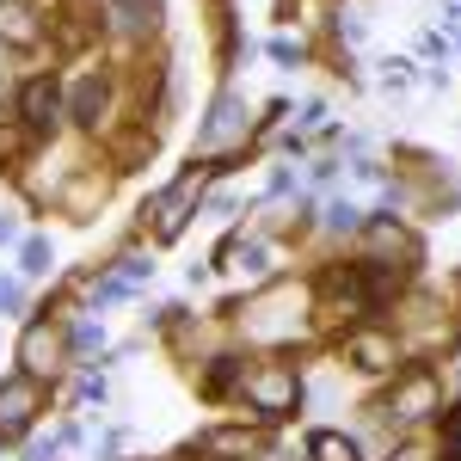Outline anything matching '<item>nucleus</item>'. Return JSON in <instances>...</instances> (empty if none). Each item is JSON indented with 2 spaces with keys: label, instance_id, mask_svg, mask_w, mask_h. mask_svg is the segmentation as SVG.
<instances>
[{
  "label": "nucleus",
  "instance_id": "obj_7",
  "mask_svg": "<svg viewBox=\"0 0 461 461\" xmlns=\"http://www.w3.org/2000/svg\"><path fill=\"white\" fill-rule=\"evenodd\" d=\"M351 363L369 369V375H388L393 363H400V351H393L388 332H351Z\"/></svg>",
  "mask_w": 461,
  "mask_h": 461
},
{
  "label": "nucleus",
  "instance_id": "obj_12",
  "mask_svg": "<svg viewBox=\"0 0 461 461\" xmlns=\"http://www.w3.org/2000/svg\"><path fill=\"white\" fill-rule=\"evenodd\" d=\"M50 265H56V252H50V240H43V234L19 240V271H25V277H50Z\"/></svg>",
  "mask_w": 461,
  "mask_h": 461
},
{
  "label": "nucleus",
  "instance_id": "obj_17",
  "mask_svg": "<svg viewBox=\"0 0 461 461\" xmlns=\"http://www.w3.org/2000/svg\"><path fill=\"white\" fill-rule=\"evenodd\" d=\"M111 6L123 13V19H117L123 32H142V25H148V19H142V0H111Z\"/></svg>",
  "mask_w": 461,
  "mask_h": 461
},
{
  "label": "nucleus",
  "instance_id": "obj_10",
  "mask_svg": "<svg viewBox=\"0 0 461 461\" xmlns=\"http://www.w3.org/2000/svg\"><path fill=\"white\" fill-rule=\"evenodd\" d=\"M68 111H74V123L99 130V117H105V86H99V80H80L74 99H68Z\"/></svg>",
  "mask_w": 461,
  "mask_h": 461
},
{
  "label": "nucleus",
  "instance_id": "obj_13",
  "mask_svg": "<svg viewBox=\"0 0 461 461\" xmlns=\"http://www.w3.org/2000/svg\"><path fill=\"white\" fill-rule=\"evenodd\" d=\"M32 142H37L32 123H6V130H0V160H6V167H13V160H25Z\"/></svg>",
  "mask_w": 461,
  "mask_h": 461
},
{
  "label": "nucleus",
  "instance_id": "obj_2",
  "mask_svg": "<svg viewBox=\"0 0 461 461\" xmlns=\"http://www.w3.org/2000/svg\"><path fill=\"white\" fill-rule=\"evenodd\" d=\"M430 412H443V388H437V375L430 369H406L400 382H393V400H388V419L393 425H419Z\"/></svg>",
  "mask_w": 461,
  "mask_h": 461
},
{
  "label": "nucleus",
  "instance_id": "obj_15",
  "mask_svg": "<svg viewBox=\"0 0 461 461\" xmlns=\"http://www.w3.org/2000/svg\"><path fill=\"white\" fill-rule=\"evenodd\" d=\"M326 221H332L339 234H351V228H363V210H357V203H332V210H326Z\"/></svg>",
  "mask_w": 461,
  "mask_h": 461
},
{
  "label": "nucleus",
  "instance_id": "obj_6",
  "mask_svg": "<svg viewBox=\"0 0 461 461\" xmlns=\"http://www.w3.org/2000/svg\"><path fill=\"white\" fill-rule=\"evenodd\" d=\"M56 117H62V86H56L50 74L25 80V93H19V123H32L37 136H50V130H56Z\"/></svg>",
  "mask_w": 461,
  "mask_h": 461
},
{
  "label": "nucleus",
  "instance_id": "obj_18",
  "mask_svg": "<svg viewBox=\"0 0 461 461\" xmlns=\"http://www.w3.org/2000/svg\"><path fill=\"white\" fill-rule=\"evenodd\" d=\"M19 308H25V289L13 277H0V314H19Z\"/></svg>",
  "mask_w": 461,
  "mask_h": 461
},
{
  "label": "nucleus",
  "instance_id": "obj_22",
  "mask_svg": "<svg viewBox=\"0 0 461 461\" xmlns=\"http://www.w3.org/2000/svg\"><path fill=\"white\" fill-rule=\"evenodd\" d=\"M13 240H19V228H13V221L0 215V247H13Z\"/></svg>",
  "mask_w": 461,
  "mask_h": 461
},
{
  "label": "nucleus",
  "instance_id": "obj_19",
  "mask_svg": "<svg viewBox=\"0 0 461 461\" xmlns=\"http://www.w3.org/2000/svg\"><path fill=\"white\" fill-rule=\"evenodd\" d=\"M99 339H105V326H93V320H80V326H74V345H80V351H93Z\"/></svg>",
  "mask_w": 461,
  "mask_h": 461
},
{
  "label": "nucleus",
  "instance_id": "obj_23",
  "mask_svg": "<svg viewBox=\"0 0 461 461\" xmlns=\"http://www.w3.org/2000/svg\"><path fill=\"white\" fill-rule=\"evenodd\" d=\"M400 461H425V449H400Z\"/></svg>",
  "mask_w": 461,
  "mask_h": 461
},
{
  "label": "nucleus",
  "instance_id": "obj_1",
  "mask_svg": "<svg viewBox=\"0 0 461 461\" xmlns=\"http://www.w3.org/2000/svg\"><path fill=\"white\" fill-rule=\"evenodd\" d=\"M197 191H203V178L185 173V178H173V185L148 203V215H154V240H160V247H167V240H178V234H185V221L197 215Z\"/></svg>",
  "mask_w": 461,
  "mask_h": 461
},
{
  "label": "nucleus",
  "instance_id": "obj_21",
  "mask_svg": "<svg viewBox=\"0 0 461 461\" xmlns=\"http://www.w3.org/2000/svg\"><path fill=\"white\" fill-rule=\"evenodd\" d=\"M443 430H449V443H456V449H461V406H456V412H449V419H443Z\"/></svg>",
  "mask_w": 461,
  "mask_h": 461
},
{
  "label": "nucleus",
  "instance_id": "obj_20",
  "mask_svg": "<svg viewBox=\"0 0 461 461\" xmlns=\"http://www.w3.org/2000/svg\"><path fill=\"white\" fill-rule=\"evenodd\" d=\"M382 68H388V74H382L388 86H406V80H412V74H406V62H382Z\"/></svg>",
  "mask_w": 461,
  "mask_h": 461
},
{
  "label": "nucleus",
  "instance_id": "obj_14",
  "mask_svg": "<svg viewBox=\"0 0 461 461\" xmlns=\"http://www.w3.org/2000/svg\"><path fill=\"white\" fill-rule=\"evenodd\" d=\"M234 382H240V363H234V357H221V363L210 369V393H228Z\"/></svg>",
  "mask_w": 461,
  "mask_h": 461
},
{
  "label": "nucleus",
  "instance_id": "obj_5",
  "mask_svg": "<svg viewBox=\"0 0 461 461\" xmlns=\"http://www.w3.org/2000/svg\"><path fill=\"white\" fill-rule=\"evenodd\" d=\"M240 136H247V99H240V93H221V99L210 105V123L197 130V148L215 154V148L240 142Z\"/></svg>",
  "mask_w": 461,
  "mask_h": 461
},
{
  "label": "nucleus",
  "instance_id": "obj_11",
  "mask_svg": "<svg viewBox=\"0 0 461 461\" xmlns=\"http://www.w3.org/2000/svg\"><path fill=\"white\" fill-rule=\"evenodd\" d=\"M308 456L314 461H357V443L339 437V430H314V437H308Z\"/></svg>",
  "mask_w": 461,
  "mask_h": 461
},
{
  "label": "nucleus",
  "instance_id": "obj_3",
  "mask_svg": "<svg viewBox=\"0 0 461 461\" xmlns=\"http://www.w3.org/2000/svg\"><path fill=\"white\" fill-rule=\"evenodd\" d=\"M247 400L258 419H284V412H295V400H302V388H295V375L289 369H252L247 375Z\"/></svg>",
  "mask_w": 461,
  "mask_h": 461
},
{
  "label": "nucleus",
  "instance_id": "obj_16",
  "mask_svg": "<svg viewBox=\"0 0 461 461\" xmlns=\"http://www.w3.org/2000/svg\"><path fill=\"white\" fill-rule=\"evenodd\" d=\"M117 277L136 289V284H148V277H154V265H148V258H117Z\"/></svg>",
  "mask_w": 461,
  "mask_h": 461
},
{
  "label": "nucleus",
  "instance_id": "obj_8",
  "mask_svg": "<svg viewBox=\"0 0 461 461\" xmlns=\"http://www.w3.org/2000/svg\"><path fill=\"white\" fill-rule=\"evenodd\" d=\"M19 363H25V375H50L56 369V339H50V326H25V345H19Z\"/></svg>",
  "mask_w": 461,
  "mask_h": 461
},
{
  "label": "nucleus",
  "instance_id": "obj_9",
  "mask_svg": "<svg viewBox=\"0 0 461 461\" xmlns=\"http://www.w3.org/2000/svg\"><path fill=\"white\" fill-rule=\"evenodd\" d=\"M0 37H6V43H37V37H43L25 0H0Z\"/></svg>",
  "mask_w": 461,
  "mask_h": 461
},
{
  "label": "nucleus",
  "instance_id": "obj_4",
  "mask_svg": "<svg viewBox=\"0 0 461 461\" xmlns=\"http://www.w3.org/2000/svg\"><path fill=\"white\" fill-rule=\"evenodd\" d=\"M37 406H43V382H37V375H13V382H0V437L32 430Z\"/></svg>",
  "mask_w": 461,
  "mask_h": 461
}]
</instances>
